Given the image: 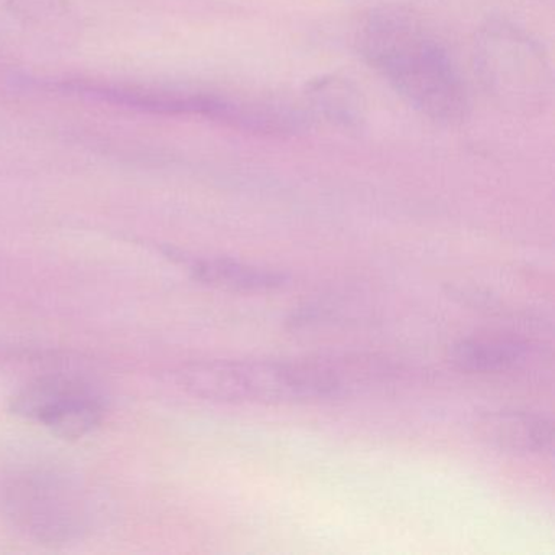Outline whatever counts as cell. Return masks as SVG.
I'll use <instances>...</instances> for the list:
<instances>
[{
    "label": "cell",
    "instance_id": "cell-1",
    "mask_svg": "<svg viewBox=\"0 0 555 555\" xmlns=\"http://www.w3.org/2000/svg\"><path fill=\"white\" fill-rule=\"evenodd\" d=\"M357 43L363 60L422 115L441 122L466 116V86L453 57L408 9L386 5L370 12Z\"/></svg>",
    "mask_w": 555,
    "mask_h": 555
},
{
    "label": "cell",
    "instance_id": "cell-2",
    "mask_svg": "<svg viewBox=\"0 0 555 555\" xmlns=\"http://www.w3.org/2000/svg\"><path fill=\"white\" fill-rule=\"evenodd\" d=\"M177 383L188 395L206 401L285 402L317 401L343 395V375L327 363L275 360H209L181 366Z\"/></svg>",
    "mask_w": 555,
    "mask_h": 555
},
{
    "label": "cell",
    "instance_id": "cell-3",
    "mask_svg": "<svg viewBox=\"0 0 555 555\" xmlns=\"http://www.w3.org/2000/svg\"><path fill=\"white\" fill-rule=\"evenodd\" d=\"M70 89L82 95L96 96L105 102L119 103L131 108L209 118L243 131L284 134L292 125L291 109L287 106L255 100L229 99L217 93L135 89L105 83H76Z\"/></svg>",
    "mask_w": 555,
    "mask_h": 555
},
{
    "label": "cell",
    "instance_id": "cell-4",
    "mask_svg": "<svg viewBox=\"0 0 555 555\" xmlns=\"http://www.w3.org/2000/svg\"><path fill=\"white\" fill-rule=\"evenodd\" d=\"M477 63L487 90L505 106L544 105L548 69L538 44L516 28L492 24L477 41Z\"/></svg>",
    "mask_w": 555,
    "mask_h": 555
},
{
    "label": "cell",
    "instance_id": "cell-5",
    "mask_svg": "<svg viewBox=\"0 0 555 555\" xmlns=\"http://www.w3.org/2000/svg\"><path fill=\"white\" fill-rule=\"evenodd\" d=\"M11 409L18 417L69 440L92 434L106 415V404L99 391L82 379L64 375H48L28 383L15 392Z\"/></svg>",
    "mask_w": 555,
    "mask_h": 555
},
{
    "label": "cell",
    "instance_id": "cell-6",
    "mask_svg": "<svg viewBox=\"0 0 555 555\" xmlns=\"http://www.w3.org/2000/svg\"><path fill=\"white\" fill-rule=\"evenodd\" d=\"M474 430L487 447L522 456L551 451L554 441L552 422L525 411L487 412L477 418Z\"/></svg>",
    "mask_w": 555,
    "mask_h": 555
},
{
    "label": "cell",
    "instance_id": "cell-7",
    "mask_svg": "<svg viewBox=\"0 0 555 555\" xmlns=\"http://www.w3.org/2000/svg\"><path fill=\"white\" fill-rule=\"evenodd\" d=\"M194 279L227 292L253 294L281 288L287 284L284 272L269 271L229 258H181Z\"/></svg>",
    "mask_w": 555,
    "mask_h": 555
},
{
    "label": "cell",
    "instance_id": "cell-8",
    "mask_svg": "<svg viewBox=\"0 0 555 555\" xmlns=\"http://www.w3.org/2000/svg\"><path fill=\"white\" fill-rule=\"evenodd\" d=\"M531 346L513 339H466L454 344L450 359L461 370L473 373H503L525 365Z\"/></svg>",
    "mask_w": 555,
    "mask_h": 555
},
{
    "label": "cell",
    "instance_id": "cell-9",
    "mask_svg": "<svg viewBox=\"0 0 555 555\" xmlns=\"http://www.w3.org/2000/svg\"><path fill=\"white\" fill-rule=\"evenodd\" d=\"M347 83L336 79H323L314 83L311 90L314 105L323 112L327 118L336 121H357L360 115V103Z\"/></svg>",
    "mask_w": 555,
    "mask_h": 555
}]
</instances>
